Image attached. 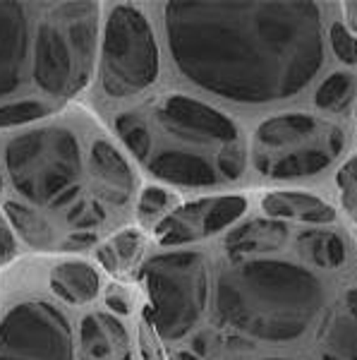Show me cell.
<instances>
[{
    "label": "cell",
    "mask_w": 357,
    "mask_h": 360,
    "mask_svg": "<svg viewBox=\"0 0 357 360\" xmlns=\"http://www.w3.org/2000/svg\"><path fill=\"white\" fill-rule=\"evenodd\" d=\"M170 193L161 188H147L140 197V214L142 217H156L170 205Z\"/></svg>",
    "instance_id": "28"
},
{
    "label": "cell",
    "mask_w": 357,
    "mask_h": 360,
    "mask_svg": "<svg viewBox=\"0 0 357 360\" xmlns=\"http://www.w3.org/2000/svg\"><path fill=\"white\" fill-rule=\"evenodd\" d=\"M159 123L170 135L187 139V142H223L233 144L238 139V125L226 113L199 103L189 96L173 94L163 98L159 106Z\"/></svg>",
    "instance_id": "8"
},
{
    "label": "cell",
    "mask_w": 357,
    "mask_h": 360,
    "mask_svg": "<svg viewBox=\"0 0 357 360\" xmlns=\"http://www.w3.org/2000/svg\"><path fill=\"white\" fill-rule=\"evenodd\" d=\"M321 360H357V288H350L326 319Z\"/></svg>",
    "instance_id": "12"
},
{
    "label": "cell",
    "mask_w": 357,
    "mask_h": 360,
    "mask_svg": "<svg viewBox=\"0 0 357 360\" xmlns=\"http://www.w3.org/2000/svg\"><path fill=\"white\" fill-rule=\"evenodd\" d=\"M173 360H199V356H194V353H189V351H180L173 356Z\"/></svg>",
    "instance_id": "38"
},
{
    "label": "cell",
    "mask_w": 357,
    "mask_h": 360,
    "mask_svg": "<svg viewBox=\"0 0 357 360\" xmlns=\"http://www.w3.org/2000/svg\"><path fill=\"white\" fill-rule=\"evenodd\" d=\"M48 113V108L39 101H17L0 106V127H13V125H25L32 120H39Z\"/></svg>",
    "instance_id": "23"
},
{
    "label": "cell",
    "mask_w": 357,
    "mask_h": 360,
    "mask_svg": "<svg viewBox=\"0 0 357 360\" xmlns=\"http://www.w3.org/2000/svg\"><path fill=\"white\" fill-rule=\"evenodd\" d=\"M319 130V120L309 113H281L264 120L257 130V142L267 147H285L297 139L312 137Z\"/></svg>",
    "instance_id": "17"
},
{
    "label": "cell",
    "mask_w": 357,
    "mask_h": 360,
    "mask_svg": "<svg viewBox=\"0 0 357 360\" xmlns=\"http://www.w3.org/2000/svg\"><path fill=\"white\" fill-rule=\"evenodd\" d=\"M331 164V154L324 152L319 147H304L297 149V152H290L281 159H276L271 166H269L267 176L271 178H281V180H290V178H307V176H316L324 168H329Z\"/></svg>",
    "instance_id": "18"
},
{
    "label": "cell",
    "mask_w": 357,
    "mask_h": 360,
    "mask_svg": "<svg viewBox=\"0 0 357 360\" xmlns=\"http://www.w3.org/2000/svg\"><path fill=\"white\" fill-rule=\"evenodd\" d=\"M355 77L348 72H333L316 89V106L319 108H343L353 94Z\"/></svg>",
    "instance_id": "20"
},
{
    "label": "cell",
    "mask_w": 357,
    "mask_h": 360,
    "mask_svg": "<svg viewBox=\"0 0 357 360\" xmlns=\"http://www.w3.org/2000/svg\"><path fill=\"white\" fill-rule=\"evenodd\" d=\"M99 262L103 269L108 271V274H118V269H120V259H118V255H115V250L113 245H101L99 248Z\"/></svg>",
    "instance_id": "33"
},
{
    "label": "cell",
    "mask_w": 357,
    "mask_h": 360,
    "mask_svg": "<svg viewBox=\"0 0 357 360\" xmlns=\"http://www.w3.org/2000/svg\"><path fill=\"white\" fill-rule=\"evenodd\" d=\"M111 245L120 262L132 264V262H137V257H140V252H142V236L137 229H125L113 238Z\"/></svg>",
    "instance_id": "26"
},
{
    "label": "cell",
    "mask_w": 357,
    "mask_h": 360,
    "mask_svg": "<svg viewBox=\"0 0 357 360\" xmlns=\"http://www.w3.org/2000/svg\"><path fill=\"white\" fill-rule=\"evenodd\" d=\"M324 303V283L309 269L274 257H255L221 271L216 322L259 341H295Z\"/></svg>",
    "instance_id": "2"
},
{
    "label": "cell",
    "mask_w": 357,
    "mask_h": 360,
    "mask_svg": "<svg viewBox=\"0 0 357 360\" xmlns=\"http://www.w3.org/2000/svg\"><path fill=\"white\" fill-rule=\"evenodd\" d=\"M96 243V236L91 231H79V233L70 236V240L62 245V250H74V248H89Z\"/></svg>",
    "instance_id": "34"
},
{
    "label": "cell",
    "mask_w": 357,
    "mask_h": 360,
    "mask_svg": "<svg viewBox=\"0 0 357 360\" xmlns=\"http://www.w3.org/2000/svg\"><path fill=\"white\" fill-rule=\"evenodd\" d=\"M94 3H62L39 25L34 44V79L53 96L82 91L91 77L96 49Z\"/></svg>",
    "instance_id": "3"
},
{
    "label": "cell",
    "mask_w": 357,
    "mask_h": 360,
    "mask_svg": "<svg viewBox=\"0 0 357 360\" xmlns=\"http://www.w3.org/2000/svg\"><path fill=\"white\" fill-rule=\"evenodd\" d=\"M326 144H329V154H331V159H333V156H338V154L343 152V147H345V135H343L341 130H338V127H331Z\"/></svg>",
    "instance_id": "35"
},
{
    "label": "cell",
    "mask_w": 357,
    "mask_h": 360,
    "mask_svg": "<svg viewBox=\"0 0 357 360\" xmlns=\"http://www.w3.org/2000/svg\"><path fill=\"white\" fill-rule=\"evenodd\" d=\"M149 291L144 319L161 339L177 341L199 322L206 307V262L201 252H168L151 257L142 266Z\"/></svg>",
    "instance_id": "4"
},
{
    "label": "cell",
    "mask_w": 357,
    "mask_h": 360,
    "mask_svg": "<svg viewBox=\"0 0 357 360\" xmlns=\"http://www.w3.org/2000/svg\"><path fill=\"white\" fill-rule=\"evenodd\" d=\"M149 171L156 178L182 188H206L216 183V171L197 154L185 152H166L151 159Z\"/></svg>",
    "instance_id": "15"
},
{
    "label": "cell",
    "mask_w": 357,
    "mask_h": 360,
    "mask_svg": "<svg viewBox=\"0 0 357 360\" xmlns=\"http://www.w3.org/2000/svg\"><path fill=\"white\" fill-rule=\"evenodd\" d=\"M329 41L333 53L338 56V60L348 63V65H357V39L348 32V27L343 22H333L331 25Z\"/></svg>",
    "instance_id": "25"
},
{
    "label": "cell",
    "mask_w": 357,
    "mask_h": 360,
    "mask_svg": "<svg viewBox=\"0 0 357 360\" xmlns=\"http://www.w3.org/2000/svg\"><path fill=\"white\" fill-rule=\"evenodd\" d=\"M336 183L341 190L350 188V185H357V156H353L348 164L341 166V171H338V176H336Z\"/></svg>",
    "instance_id": "32"
},
{
    "label": "cell",
    "mask_w": 357,
    "mask_h": 360,
    "mask_svg": "<svg viewBox=\"0 0 357 360\" xmlns=\"http://www.w3.org/2000/svg\"><path fill=\"white\" fill-rule=\"evenodd\" d=\"M0 190H3V173H0Z\"/></svg>",
    "instance_id": "40"
},
{
    "label": "cell",
    "mask_w": 357,
    "mask_h": 360,
    "mask_svg": "<svg viewBox=\"0 0 357 360\" xmlns=\"http://www.w3.org/2000/svg\"><path fill=\"white\" fill-rule=\"evenodd\" d=\"M106 305L108 310L118 312V315H128L132 310V295L120 286H111L106 293Z\"/></svg>",
    "instance_id": "30"
},
{
    "label": "cell",
    "mask_w": 357,
    "mask_h": 360,
    "mask_svg": "<svg viewBox=\"0 0 357 360\" xmlns=\"http://www.w3.org/2000/svg\"><path fill=\"white\" fill-rule=\"evenodd\" d=\"M99 274L86 262H65L55 266V274L50 278V291L72 305L94 300L96 293H99Z\"/></svg>",
    "instance_id": "16"
},
{
    "label": "cell",
    "mask_w": 357,
    "mask_h": 360,
    "mask_svg": "<svg viewBox=\"0 0 357 360\" xmlns=\"http://www.w3.org/2000/svg\"><path fill=\"white\" fill-rule=\"evenodd\" d=\"M72 332L55 305L34 300L0 322V360H72Z\"/></svg>",
    "instance_id": "7"
},
{
    "label": "cell",
    "mask_w": 357,
    "mask_h": 360,
    "mask_svg": "<svg viewBox=\"0 0 357 360\" xmlns=\"http://www.w3.org/2000/svg\"><path fill=\"white\" fill-rule=\"evenodd\" d=\"M103 209L99 202H86V200H77L72 205V209H67V224L72 226V229L77 231H89L94 229L96 224L103 221Z\"/></svg>",
    "instance_id": "24"
},
{
    "label": "cell",
    "mask_w": 357,
    "mask_h": 360,
    "mask_svg": "<svg viewBox=\"0 0 357 360\" xmlns=\"http://www.w3.org/2000/svg\"><path fill=\"white\" fill-rule=\"evenodd\" d=\"M5 214H8V219L13 221L17 233L25 238L32 248L43 250L50 245L53 229H50V224L46 221V219L34 214L29 207L20 205V202H8V205H5Z\"/></svg>",
    "instance_id": "19"
},
{
    "label": "cell",
    "mask_w": 357,
    "mask_h": 360,
    "mask_svg": "<svg viewBox=\"0 0 357 360\" xmlns=\"http://www.w3.org/2000/svg\"><path fill=\"white\" fill-rule=\"evenodd\" d=\"M343 205L345 209H350V212L357 209V185H350V188L343 190Z\"/></svg>",
    "instance_id": "37"
},
{
    "label": "cell",
    "mask_w": 357,
    "mask_h": 360,
    "mask_svg": "<svg viewBox=\"0 0 357 360\" xmlns=\"http://www.w3.org/2000/svg\"><path fill=\"white\" fill-rule=\"evenodd\" d=\"M79 360H130V339L125 327L106 312L82 319Z\"/></svg>",
    "instance_id": "10"
},
{
    "label": "cell",
    "mask_w": 357,
    "mask_h": 360,
    "mask_svg": "<svg viewBox=\"0 0 357 360\" xmlns=\"http://www.w3.org/2000/svg\"><path fill=\"white\" fill-rule=\"evenodd\" d=\"M345 257H348V248H345V240L338 233H326L314 240L312 259L319 266L336 269V266L345 264Z\"/></svg>",
    "instance_id": "22"
},
{
    "label": "cell",
    "mask_w": 357,
    "mask_h": 360,
    "mask_svg": "<svg viewBox=\"0 0 357 360\" xmlns=\"http://www.w3.org/2000/svg\"><path fill=\"white\" fill-rule=\"evenodd\" d=\"M140 353H142V360H166L159 339H156V332H154V327L147 319L140 322Z\"/></svg>",
    "instance_id": "29"
},
{
    "label": "cell",
    "mask_w": 357,
    "mask_h": 360,
    "mask_svg": "<svg viewBox=\"0 0 357 360\" xmlns=\"http://www.w3.org/2000/svg\"><path fill=\"white\" fill-rule=\"evenodd\" d=\"M103 89L132 96L159 77V49L149 20L132 5H118L108 17L101 53Z\"/></svg>",
    "instance_id": "6"
},
{
    "label": "cell",
    "mask_w": 357,
    "mask_h": 360,
    "mask_svg": "<svg viewBox=\"0 0 357 360\" xmlns=\"http://www.w3.org/2000/svg\"><path fill=\"white\" fill-rule=\"evenodd\" d=\"M91 171L99 178V195L103 200H108L111 205H125L130 200V193L135 188V173L113 144L103 142V139L94 142Z\"/></svg>",
    "instance_id": "11"
},
{
    "label": "cell",
    "mask_w": 357,
    "mask_h": 360,
    "mask_svg": "<svg viewBox=\"0 0 357 360\" xmlns=\"http://www.w3.org/2000/svg\"><path fill=\"white\" fill-rule=\"evenodd\" d=\"M163 17L177 70L230 101L295 96L324 63L316 3H168Z\"/></svg>",
    "instance_id": "1"
},
{
    "label": "cell",
    "mask_w": 357,
    "mask_h": 360,
    "mask_svg": "<svg viewBox=\"0 0 357 360\" xmlns=\"http://www.w3.org/2000/svg\"><path fill=\"white\" fill-rule=\"evenodd\" d=\"M288 238V229L283 221L276 219H252L247 224H240L238 229H233L226 236V252L233 257L240 255H269L276 252Z\"/></svg>",
    "instance_id": "13"
},
{
    "label": "cell",
    "mask_w": 357,
    "mask_h": 360,
    "mask_svg": "<svg viewBox=\"0 0 357 360\" xmlns=\"http://www.w3.org/2000/svg\"><path fill=\"white\" fill-rule=\"evenodd\" d=\"M15 188L36 205H50L74 188L82 171L77 137L62 127H41L20 135L5 149Z\"/></svg>",
    "instance_id": "5"
},
{
    "label": "cell",
    "mask_w": 357,
    "mask_h": 360,
    "mask_svg": "<svg viewBox=\"0 0 357 360\" xmlns=\"http://www.w3.org/2000/svg\"><path fill=\"white\" fill-rule=\"evenodd\" d=\"M77 197H79V188L74 185V188L65 190L62 195H58L55 200L50 202V207H53V209H60V207H65V205H74V202H77Z\"/></svg>",
    "instance_id": "36"
},
{
    "label": "cell",
    "mask_w": 357,
    "mask_h": 360,
    "mask_svg": "<svg viewBox=\"0 0 357 360\" xmlns=\"http://www.w3.org/2000/svg\"><path fill=\"white\" fill-rule=\"evenodd\" d=\"M115 127H118L120 137H123V142L128 144L130 152L142 161L147 159L149 152H151V135H149L147 125H144L137 115L123 113V115H118V120H115Z\"/></svg>",
    "instance_id": "21"
},
{
    "label": "cell",
    "mask_w": 357,
    "mask_h": 360,
    "mask_svg": "<svg viewBox=\"0 0 357 360\" xmlns=\"http://www.w3.org/2000/svg\"><path fill=\"white\" fill-rule=\"evenodd\" d=\"M218 168H221L223 176L230 178V180L243 176V171H245V149L240 147L238 142L226 144V147H223V152L218 154Z\"/></svg>",
    "instance_id": "27"
},
{
    "label": "cell",
    "mask_w": 357,
    "mask_h": 360,
    "mask_svg": "<svg viewBox=\"0 0 357 360\" xmlns=\"http://www.w3.org/2000/svg\"><path fill=\"white\" fill-rule=\"evenodd\" d=\"M17 252V243L13 236V229L0 217V264H8Z\"/></svg>",
    "instance_id": "31"
},
{
    "label": "cell",
    "mask_w": 357,
    "mask_h": 360,
    "mask_svg": "<svg viewBox=\"0 0 357 360\" xmlns=\"http://www.w3.org/2000/svg\"><path fill=\"white\" fill-rule=\"evenodd\" d=\"M262 360H295V358H262Z\"/></svg>",
    "instance_id": "39"
},
{
    "label": "cell",
    "mask_w": 357,
    "mask_h": 360,
    "mask_svg": "<svg viewBox=\"0 0 357 360\" xmlns=\"http://www.w3.org/2000/svg\"><path fill=\"white\" fill-rule=\"evenodd\" d=\"M29 27L20 3H0V96L20 86L27 58Z\"/></svg>",
    "instance_id": "9"
},
{
    "label": "cell",
    "mask_w": 357,
    "mask_h": 360,
    "mask_svg": "<svg viewBox=\"0 0 357 360\" xmlns=\"http://www.w3.org/2000/svg\"><path fill=\"white\" fill-rule=\"evenodd\" d=\"M262 209L267 212L269 219H297L304 224H331L336 219V209L326 205L321 197L309 193H297V190H288V193H269L264 197Z\"/></svg>",
    "instance_id": "14"
}]
</instances>
